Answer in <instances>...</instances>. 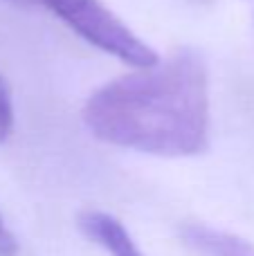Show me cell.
Here are the masks:
<instances>
[{
  "label": "cell",
  "mask_w": 254,
  "mask_h": 256,
  "mask_svg": "<svg viewBox=\"0 0 254 256\" xmlns=\"http://www.w3.org/2000/svg\"><path fill=\"white\" fill-rule=\"evenodd\" d=\"M84 122L97 140L158 158H192L210 144V84L196 50L122 74L94 90Z\"/></svg>",
  "instance_id": "1"
},
{
  "label": "cell",
  "mask_w": 254,
  "mask_h": 256,
  "mask_svg": "<svg viewBox=\"0 0 254 256\" xmlns=\"http://www.w3.org/2000/svg\"><path fill=\"white\" fill-rule=\"evenodd\" d=\"M36 4L50 9L76 36L88 40L102 52L133 68H148L160 61L156 50L133 34L106 4L99 0H36Z\"/></svg>",
  "instance_id": "2"
},
{
  "label": "cell",
  "mask_w": 254,
  "mask_h": 256,
  "mask_svg": "<svg viewBox=\"0 0 254 256\" xmlns=\"http://www.w3.org/2000/svg\"><path fill=\"white\" fill-rule=\"evenodd\" d=\"M79 227L92 243L104 248L110 256H144L126 227L110 214L84 212L79 216Z\"/></svg>",
  "instance_id": "3"
},
{
  "label": "cell",
  "mask_w": 254,
  "mask_h": 256,
  "mask_svg": "<svg viewBox=\"0 0 254 256\" xmlns=\"http://www.w3.org/2000/svg\"><path fill=\"white\" fill-rule=\"evenodd\" d=\"M180 238L200 256H254V245L250 240L210 225H184L180 230Z\"/></svg>",
  "instance_id": "4"
},
{
  "label": "cell",
  "mask_w": 254,
  "mask_h": 256,
  "mask_svg": "<svg viewBox=\"0 0 254 256\" xmlns=\"http://www.w3.org/2000/svg\"><path fill=\"white\" fill-rule=\"evenodd\" d=\"M14 130V99L7 79L0 76V144L9 140Z\"/></svg>",
  "instance_id": "5"
},
{
  "label": "cell",
  "mask_w": 254,
  "mask_h": 256,
  "mask_svg": "<svg viewBox=\"0 0 254 256\" xmlns=\"http://www.w3.org/2000/svg\"><path fill=\"white\" fill-rule=\"evenodd\" d=\"M16 252H18L16 236L9 232V227L4 225L2 216H0V256H16Z\"/></svg>",
  "instance_id": "6"
},
{
  "label": "cell",
  "mask_w": 254,
  "mask_h": 256,
  "mask_svg": "<svg viewBox=\"0 0 254 256\" xmlns=\"http://www.w3.org/2000/svg\"><path fill=\"white\" fill-rule=\"evenodd\" d=\"M12 2L22 4V7H32V4H36V0H12Z\"/></svg>",
  "instance_id": "7"
}]
</instances>
